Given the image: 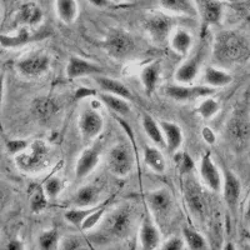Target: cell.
Masks as SVG:
<instances>
[{
  "label": "cell",
  "mask_w": 250,
  "mask_h": 250,
  "mask_svg": "<svg viewBox=\"0 0 250 250\" xmlns=\"http://www.w3.org/2000/svg\"><path fill=\"white\" fill-rule=\"evenodd\" d=\"M98 97H99V100L103 105L108 108L111 113L118 114L120 117H128L131 113L130 102L124 99V98L114 95V94L103 93V91L98 94Z\"/></svg>",
  "instance_id": "obj_28"
},
{
  "label": "cell",
  "mask_w": 250,
  "mask_h": 250,
  "mask_svg": "<svg viewBox=\"0 0 250 250\" xmlns=\"http://www.w3.org/2000/svg\"><path fill=\"white\" fill-rule=\"evenodd\" d=\"M48 204V196H46L44 188L38 185L30 195V208L33 213H40L44 210Z\"/></svg>",
  "instance_id": "obj_37"
},
{
  "label": "cell",
  "mask_w": 250,
  "mask_h": 250,
  "mask_svg": "<svg viewBox=\"0 0 250 250\" xmlns=\"http://www.w3.org/2000/svg\"><path fill=\"white\" fill-rule=\"evenodd\" d=\"M168 43L175 54L180 55V57H188L193 49V35L187 29L175 28L171 31Z\"/></svg>",
  "instance_id": "obj_25"
},
{
  "label": "cell",
  "mask_w": 250,
  "mask_h": 250,
  "mask_svg": "<svg viewBox=\"0 0 250 250\" xmlns=\"http://www.w3.org/2000/svg\"><path fill=\"white\" fill-rule=\"evenodd\" d=\"M204 55V49H199L195 54L187 58L176 68L175 73H174V80H175V83H178V84H191L196 79V77L199 75L200 70H202Z\"/></svg>",
  "instance_id": "obj_13"
},
{
  "label": "cell",
  "mask_w": 250,
  "mask_h": 250,
  "mask_svg": "<svg viewBox=\"0 0 250 250\" xmlns=\"http://www.w3.org/2000/svg\"><path fill=\"white\" fill-rule=\"evenodd\" d=\"M80 135L85 142H93L104 130V118L95 108L83 109L78 119Z\"/></svg>",
  "instance_id": "obj_7"
},
{
  "label": "cell",
  "mask_w": 250,
  "mask_h": 250,
  "mask_svg": "<svg viewBox=\"0 0 250 250\" xmlns=\"http://www.w3.org/2000/svg\"><path fill=\"white\" fill-rule=\"evenodd\" d=\"M103 154V143L97 142L82 151L75 163L74 174L77 180L85 179L99 165Z\"/></svg>",
  "instance_id": "obj_10"
},
{
  "label": "cell",
  "mask_w": 250,
  "mask_h": 250,
  "mask_svg": "<svg viewBox=\"0 0 250 250\" xmlns=\"http://www.w3.org/2000/svg\"><path fill=\"white\" fill-rule=\"evenodd\" d=\"M142 125L144 129L145 135L148 137V139L153 143L156 146H165L164 135H163V130L160 128V124L151 117L150 114L144 113L142 118Z\"/></svg>",
  "instance_id": "obj_31"
},
{
  "label": "cell",
  "mask_w": 250,
  "mask_h": 250,
  "mask_svg": "<svg viewBox=\"0 0 250 250\" xmlns=\"http://www.w3.org/2000/svg\"><path fill=\"white\" fill-rule=\"evenodd\" d=\"M50 162V148L43 140H35L15 155L18 168L25 173H37L48 167Z\"/></svg>",
  "instance_id": "obj_2"
},
{
  "label": "cell",
  "mask_w": 250,
  "mask_h": 250,
  "mask_svg": "<svg viewBox=\"0 0 250 250\" xmlns=\"http://www.w3.org/2000/svg\"><path fill=\"white\" fill-rule=\"evenodd\" d=\"M40 33L33 31L29 26L20 25L14 33L10 34H0V46L5 49H19L28 44L37 42L40 38Z\"/></svg>",
  "instance_id": "obj_16"
},
{
  "label": "cell",
  "mask_w": 250,
  "mask_h": 250,
  "mask_svg": "<svg viewBox=\"0 0 250 250\" xmlns=\"http://www.w3.org/2000/svg\"><path fill=\"white\" fill-rule=\"evenodd\" d=\"M222 1H224V3H235L236 0H222Z\"/></svg>",
  "instance_id": "obj_50"
},
{
  "label": "cell",
  "mask_w": 250,
  "mask_h": 250,
  "mask_svg": "<svg viewBox=\"0 0 250 250\" xmlns=\"http://www.w3.org/2000/svg\"><path fill=\"white\" fill-rule=\"evenodd\" d=\"M51 66V57L44 51H34L20 58L15 64L18 73L24 78H40L45 75Z\"/></svg>",
  "instance_id": "obj_4"
},
{
  "label": "cell",
  "mask_w": 250,
  "mask_h": 250,
  "mask_svg": "<svg viewBox=\"0 0 250 250\" xmlns=\"http://www.w3.org/2000/svg\"><path fill=\"white\" fill-rule=\"evenodd\" d=\"M183 238L188 249L190 250H205L208 249V243L204 236L195 230L194 228L185 227L183 229Z\"/></svg>",
  "instance_id": "obj_33"
},
{
  "label": "cell",
  "mask_w": 250,
  "mask_h": 250,
  "mask_svg": "<svg viewBox=\"0 0 250 250\" xmlns=\"http://www.w3.org/2000/svg\"><path fill=\"white\" fill-rule=\"evenodd\" d=\"M173 15L168 13H155L144 20L145 33L148 34L150 40L155 45L162 46L167 43L170 37L171 31L175 29L174 26Z\"/></svg>",
  "instance_id": "obj_3"
},
{
  "label": "cell",
  "mask_w": 250,
  "mask_h": 250,
  "mask_svg": "<svg viewBox=\"0 0 250 250\" xmlns=\"http://www.w3.org/2000/svg\"><path fill=\"white\" fill-rule=\"evenodd\" d=\"M249 54L248 43L242 35L234 31H224L216 37L214 43V55L222 64L242 62Z\"/></svg>",
  "instance_id": "obj_1"
},
{
  "label": "cell",
  "mask_w": 250,
  "mask_h": 250,
  "mask_svg": "<svg viewBox=\"0 0 250 250\" xmlns=\"http://www.w3.org/2000/svg\"><path fill=\"white\" fill-rule=\"evenodd\" d=\"M195 111L203 119L210 120L219 114V111H220V104H219L218 100H215L211 97L203 98L202 102L199 103V105L196 106Z\"/></svg>",
  "instance_id": "obj_34"
},
{
  "label": "cell",
  "mask_w": 250,
  "mask_h": 250,
  "mask_svg": "<svg viewBox=\"0 0 250 250\" xmlns=\"http://www.w3.org/2000/svg\"><path fill=\"white\" fill-rule=\"evenodd\" d=\"M114 4H122V3H125V1H128V0H111Z\"/></svg>",
  "instance_id": "obj_49"
},
{
  "label": "cell",
  "mask_w": 250,
  "mask_h": 250,
  "mask_svg": "<svg viewBox=\"0 0 250 250\" xmlns=\"http://www.w3.org/2000/svg\"><path fill=\"white\" fill-rule=\"evenodd\" d=\"M138 238L140 248L144 250L159 249L162 245V234L150 216H145L143 219Z\"/></svg>",
  "instance_id": "obj_18"
},
{
  "label": "cell",
  "mask_w": 250,
  "mask_h": 250,
  "mask_svg": "<svg viewBox=\"0 0 250 250\" xmlns=\"http://www.w3.org/2000/svg\"><path fill=\"white\" fill-rule=\"evenodd\" d=\"M146 204L155 219H164L173 210L174 198L167 188H159L146 194Z\"/></svg>",
  "instance_id": "obj_11"
},
{
  "label": "cell",
  "mask_w": 250,
  "mask_h": 250,
  "mask_svg": "<svg viewBox=\"0 0 250 250\" xmlns=\"http://www.w3.org/2000/svg\"><path fill=\"white\" fill-rule=\"evenodd\" d=\"M199 175L209 190L213 193H222L223 174L220 173L215 162L211 158L210 151H207L200 159Z\"/></svg>",
  "instance_id": "obj_12"
},
{
  "label": "cell",
  "mask_w": 250,
  "mask_h": 250,
  "mask_svg": "<svg viewBox=\"0 0 250 250\" xmlns=\"http://www.w3.org/2000/svg\"><path fill=\"white\" fill-rule=\"evenodd\" d=\"M44 12L42 6L37 1H26L21 4L18 9L17 15H15V21L19 24V26H29V28H35L43 23Z\"/></svg>",
  "instance_id": "obj_19"
},
{
  "label": "cell",
  "mask_w": 250,
  "mask_h": 250,
  "mask_svg": "<svg viewBox=\"0 0 250 250\" xmlns=\"http://www.w3.org/2000/svg\"><path fill=\"white\" fill-rule=\"evenodd\" d=\"M100 196V190L97 185H84V187H80L77 190V193L73 196V204L75 207H91V205L98 204V200H99Z\"/></svg>",
  "instance_id": "obj_30"
},
{
  "label": "cell",
  "mask_w": 250,
  "mask_h": 250,
  "mask_svg": "<svg viewBox=\"0 0 250 250\" xmlns=\"http://www.w3.org/2000/svg\"><path fill=\"white\" fill-rule=\"evenodd\" d=\"M28 145L29 143L25 142V140H10L6 144V148H8L9 153H12L13 155H17L20 151H23Z\"/></svg>",
  "instance_id": "obj_41"
},
{
  "label": "cell",
  "mask_w": 250,
  "mask_h": 250,
  "mask_svg": "<svg viewBox=\"0 0 250 250\" xmlns=\"http://www.w3.org/2000/svg\"><path fill=\"white\" fill-rule=\"evenodd\" d=\"M158 5L163 12L173 17L195 18L199 17V9L195 0H158Z\"/></svg>",
  "instance_id": "obj_17"
},
{
  "label": "cell",
  "mask_w": 250,
  "mask_h": 250,
  "mask_svg": "<svg viewBox=\"0 0 250 250\" xmlns=\"http://www.w3.org/2000/svg\"><path fill=\"white\" fill-rule=\"evenodd\" d=\"M84 248V240L77 234H69V235L60 238L59 249L64 250H78Z\"/></svg>",
  "instance_id": "obj_39"
},
{
  "label": "cell",
  "mask_w": 250,
  "mask_h": 250,
  "mask_svg": "<svg viewBox=\"0 0 250 250\" xmlns=\"http://www.w3.org/2000/svg\"><path fill=\"white\" fill-rule=\"evenodd\" d=\"M93 79L94 82L97 83L98 88L103 93L114 94V95L124 98V99L129 100V102H133L134 100V95L130 91V89L125 85L124 83L120 82V80L113 79V78H109L104 74L95 75V77H93Z\"/></svg>",
  "instance_id": "obj_23"
},
{
  "label": "cell",
  "mask_w": 250,
  "mask_h": 250,
  "mask_svg": "<svg viewBox=\"0 0 250 250\" xmlns=\"http://www.w3.org/2000/svg\"><path fill=\"white\" fill-rule=\"evenodd\" d=\"M199 17L207 25H216L222 21L224 9L222 0H195Z\"/></svg>",
  "instance_id": "obj_24"
},
{
  "label": "cell",
  "mask_w": 250,
  "mask_h": 250,
  "mask_svg": "<svg viewBox=\"0 0 250 250\" xmlns=\"http://www.w3.org/2000/svg\"><path fill=\"white\" fill-rule=\"evenodd\" d=\"M245 219H247L248 223L250 224V199L247 204V209H245Z\"/></svg>",
  "instance_id": "obj_48"
},
{
  "label": "cell",
  "mask_w": 250,
  "mask_h": 250,
  "mask_svg": "<svg viewBox=\"0 0 250 250\" xmlns=\"http://www.w3.org/2000/svg\"><path fill=\"white\" fill-rule=\"evenodd\" d=\"M88 1L90 5H93L94 8H98V9L109 8V6L114 4L111 0H88Z\"/></svg>",
  "instance_id": "obj_44"
},
{
  "label": "cell",
  "mask_w": 250,
  "mask_h": 250,
  "mask_svg": "<svg viewBox=\"0 0 250 250\" xmlns=\"http://www.w3.org/2000/svg\"><path fill=\"white\" fill-rule=\"evenodd\" d=\"M100 205L102 204H95V205H91V207H84V208L75 207L73 208V209H70V210L64 213V219H65V222L69 223V224L80 228V225H82V223L85 220L86 216L90 215L94 210H97Z\"/></svg>",
  "instance_id": "obj_32"
},
{
  "label": "cell",
  "mask_w": 250,
  "mask_h": 250,
  "mask_svg": "<svg viewBox=\"0 0 250 250\" xmlns=\"http://www.w3.org/2000/svg\"><path fill=\"white\" fill-rule=\"evenodd\" d=\"M202 137H203V140H204L205 143H207L208 145H214L216 142V135L215 133L213 131V129L210 128H204L202 130Z\"/></svg>",
  "instance_id": "obj_43"
},
{
  "label": "cell",
  "mask_w": 250,
  "mask_h": 250,
  "mask_svg": "<svg viewBox=\"0 0 250 250\" xmlns=\"http://www.w3.org/2000/svg\"><path fill=\"white\" fill-rule=\"evenodd\" d=\"M43 188L46 196H48V199H57L62 191L64 183H62V180L60 179L59 176H51V178L46 180Z\"/></svg>",
  "instance_id": "obj_38"
},
{
  "label": "cell",
  "mask_w": 250,
  "mask_h": 250,
  "mask_svg": "<svg viewBox=\"0 0 250 250\" xmlns=\"http://www.w3.org/2000/svg\"><path fill=\"white\" fill-rule=\"evenodd\" d=\"M160 128L163 130L165 140V148L169 151V154H175L176 151L182 148L184 143V133L180 128L179 124L168 120H160Z\"/></svg>",
  "instance_id": "obj_22"
},
{
  "label": "cell",
  "mask_w": 250,
  "mask_h": 250,
  "mask_svg": "<svg viewBox=\"0 0 250 250\" xmlns=\"http://www.w3.org/2000/svg\"><path fill=\"white\" fill-rule=\"evenodd\" d=\"M134 154L128 145L115 144L106 154V167L109 171L119 178H125L134 168Z\"/></svg>",
  "instance_id": "obj_5"
},
{
  "label": "cell",
  "mask_w": 250,
  "mask_h": 250,
  "mask_svg": "<svg viewBox=\"0 0 250 250\" xmlns=\"http://www.w3.org/2000/svg\"><path fill=\"white\" fill-rule=\"evenodd\" d=\"M163 65L159 60L156 62H151L144 66L140 71L139 78L140 83H142L143 88H144L145 94L150 97L155 93L156 88L159 86L160 78H162Z\"/></svg>",
  "instance_id": "obj_21"
},
{
  "label": "cell",
  "mask_w": 250,
  "mask_h": 250,
  "mask_svg": "<svg viewBox=\"0 0 250 250\" xmlns=\"http://www.w3.org/2000/svg\"><path fill=\"white\" fill-rule=\"evenodd\" d=\"M93 94H97L94 90L91 89H86V88H79L75 93V98L77 99H83V98H86L89 95H93Z\"/></svg>",
  "instance_id": "obj_46"
},
{
  "label": "cell",
  "mask_w": 250,
  "mask_h": 250,
  "mask_svg": "<svg viewBox=\"0 0 250 250\" xmlns=\"http://www.w3.org/2000/svg\"><path fill=\"white\" fill-rule=\"evenodd\" d=\"M133 229V218L128 209H118L106 218V230L111 236L124 239Z\"/></svg>",
  "instance_id": "obj_15"
},
{
  "label": "cell",
  "mask_w": 250,
  "mask_h": 250,
  "mask_svg": "<svg viewBox=\"0 0 250 250\" xmlns=\"http://www.w3.org/2000/svg\"><path fill=\"white\" fill-rule=\"evenodd\" d=\"M214 93L215 89L208 85H191V84H178V83L164 88V94L169 99L179 103L211 97Z\"/></svg>",
  "instance_id": "obj_6"
},
{
  "label": "cell",
  "mask_w": 250,
  "mask_h": 250,
  "mask_svg": "<svg viewBox=\"0 0 250 250\" xmlns=\"http://www.w3.org/2000/svg\"><path fill=\"white\" fill-rule=\"evenodd\" d=\"M227 138L231 148L242 151L250 143V122L244 117L234 115L227 124Z\"/></svg>",
  "instance_id": "obj_8"
},
{
  "label": "cell",
  "mask_w": 250,
  "mask_h": 250,
  "mask_svg": "<svg viewBox=\"0 0 250 250\" xmlns=\"http://www.w3.org/2000/svg\"><path fill=\"white\" fill-rule=\"evenodd\" d=\"M6 249H10V250H21L24 249V244L20 240H12V242L9 243L8 247H6Z\"/></svg>",
  "instance_id": "obj_47"
},
{
  "label": "cell",
  "mask_w": 250,
  "mask_h": 250,
  "mask_svg": "<svg viewBox=\"0 0 250 250\" xmlns=\"http://www.w3.org/2000/svg\"><path fill=\"white\" fill-rule=\"evenodd\" d=\"M54 9L60 23L65 24V25H70L74 23L79 15L78 0H55Z\"/></svg>",
  "instance_id": "obj_27"
},
{
  "label": "cell",
  "mask_w": 250,
  "mask_h": 250,
  "mask_svg": "<svg viewBox=\"0 0 250 250\" xmlns=\"http://www.w3.org/2000/svg\"><path fill=\"white\" fill-rule=\"evenodd\" d=\"M222 193L228 207L230 208L231 210H235L240 195H242V183L235 173L228 169H225L223 173Z\"/></svg>",
  "instance_id": "obj_20"
},
{
  "label": "cell",
  "mask_w": 250,
  "mask_h": 250,
  "mask_svg": "<svg viewBox=\"0 0 250 250\" xmlns=\"http://www.w3.org/2000/svg\"><path fill=\"white\" fill-rule=\"evenodd\" d=\"M108 203H109V200L104 202V204L100 205L97 210H94L90 215L86 216L85 220H84V222L82 223V225H80L82 230H84V231L91 230L93 228H95L100 222H102V219L104 218V215H105V213H106V205H108Z\"/></svg>",
  "instance_id": "obj_36"
},
{
  "label": "cell",
  "mask_w": 250,
  "mask_h": 250,
  "mask_svg": "<svg viewBox=\"0 0 250 250\" xmlns=\"http://www.w3.org/2000/svg\"><path fill=\"white\" fill-rule=\"evenodd\" d=\"M145 165L155 174H164L167 170V162L162 150L156 145H146L144 148Z\"/></svg>",
  "instance_id": "obj_29"
},
{
  "label": "cell",
  "mask_w": 250,
  "mask_h": 250,
  "mask_svg": "<svg viewBox=\"0 0 250 250\" xmlns=\"http://www.w3.org/2000/svg\"><path fill=\"white\" fill-rule=\"evenodd\" d=\"M60 236L57 229H48L44 230L38 238V245L43 250L59 249Z\"/></svg>",
  "instance_id": "obj_35"
},
{
  "label": "cell",
  "mask_w": 250,
  "mask_h": 250,
  "mask_svg": "<svg viewBox=\"0 0 250 250\" xmlns=\"http://www.w3.org/2000/svg\"><path fill=\"white\" fill-rule=\"evenodd\" d=\"M180 170L182 173H190L194 168V162L191 160V158L189 156V154L184 153L180 156V163H179Z\"/></svg>",
  "instance_id": "obj_42"
},
{
  "label": "cell",
  "mask_w": 250,
  "mask_h": 250,
  "mask_svg": "<svg viewBox=\"0 0 250 250\" xmlns=\"http://www.w3.org/2000/svg\"><path fill=\"white\" fill-rule=\"evenodd\" d=\"M104 48L110 57L124 59L134 49V39L129 33L122 29H114L106 35Z\"/></svg>",
  "instance_id": "obj_9"
},
{
  "label": "cell",
  "mask_w": 250,
  "mask_h": 250,
  "mask_svg": "<svg viewBox=\"0 0 250 250\" xmlns=\"http://www.w3.org/2000/svg\"><path fill=\"white\" fill-rule=\"evenodd\" d=\"M203 78H204L205 85L213 89L225 88V86L230 85L234 80L230 73H228L224 69L216 68V66H205Z\"/></svg>",
  "instance_id": "obj_26"
},
{
  "label": "cell",
  "mask_w": 250,
  "mask_h": 250,
  "mask_svg": "<svg viewBox=\"0 0 250 250\" xmlns=\"http://www.w3.org/2000/svg\"><path fill=\"white\" fill-rule=\"evenodd\" d=\"M99 74H104V69L98 62L79 57H70L66 62L65 77L70 80L84 77H95Z\"/></svg>",
  "instance_id": "obj_14"
},
{
  "label": "cell",
  "mask_w": 250,
  "mask_h": 250,
  "mask_svg": "<svg viewBox=\"0 0 250 250\" xmlns=\"http://www.w3.org/2000/svg\"><path fill=\"white\" fill-rule=\"evenodd\" d=\"M185 248H187V244L184 242V238L179 235L170 236L160 245V249L164 250H183Z\"/></svg>",
  "instance_id": "obj_40"
},
{
  "label": "cell",
  "mask_w": 250,
  "mask_h": 250,
  "mask_svg": "<svg viewBox=\"0 0 250 250\" xmlns=\"http://www.w3.org/2000/svg\"><path fill=\"white\" fill-rule=\"evenodd\" d=\"M4 94H5V77L3 73H0V114H1V108H3ZM0 128H1V123H0Z\"/></svg>",
  "instance_id": "obj_45"
}]
</instances>
